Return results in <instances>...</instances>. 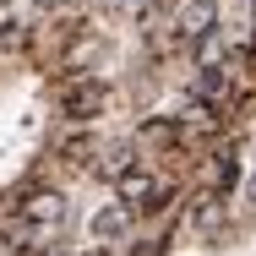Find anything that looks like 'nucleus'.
Returning <instances> with one entry per match:
<instances>
[{
  "mask_svg": "<svg viewBox=\"0 0 256 256\" xmlns=\"http://www.w3.org/2000/svg\"><path fill=\"white\" fill-rule=\"evenodd\" d=\"M218 66H224V33L212 28L196 38V71H218Z\"/></svg>",
  "mask_w": 256,
  "mask_h": 256,
  "instance_id": "6",
  "label": "nucleus"
},
{
  "mask_svg": "<svg viewBox=\"0 0 256 256\" xmlns=\"http://www.w3.org/2000/svg\"><path fill=\"white\" fill-rule=\"evenodd\" d=\"M186 120L207 131V126H218V109H207V104H196V98H191V109H186Z\"/></svg>",
  "mask_w": 256,
  "mask_h": 256,
  "instance_id": "8",
  "label": "nucleus"
},
{
  "mask_svg": "<svg viewBox=\"0 0 256 256\" xmlns=\"http://www.w3.org/2000/svg\"><path fill=\"white\" fill-rule=\"evenodd\" d=\"M126 229H131V207L126 202L104 207L98 218H93V234H98V240H114V234H126Z\"/></svg>",
  "mask_w": 256,
  "mask_h": 256,
  "instance_id": "5",
  "label": "nucleus"
},
{
  "mask_svg": "<svg viewBox=\"0 0 256 256\" xmlns=\"http://www.w3.org/2000/svg\"><path fill=\"white\" fill-rule=\"evenodd\" d=\"M104 104H109L104 82H88V88H71V93H66V114H71V120H93Z\"/></svg>",
  "mask_w": 256,
  "mask_h": 256,
  "instance_id": "4",
  "label": "nucleus"
},
{
  "mask_svg": "<svg viewBox=\"0 0 256 256\" xmlns=\"http://www.w3.org/2000/svg\"><path fill=\"white\" fill-rule=\"evenodd\" d=\"M246 196H251V202H256V169H251V174H246Z\"/></svg>",
  "mask_w": 256,
  "mask_h": 256,
  "instance_id": "9",
  "label": "nucleus"
},
{
  "mask_svg": "<svg viewBox=\"0 0 256 256\" xmlns=\"http://www.w3.org/2000/svg\"><path fill=\"white\" fill-rule=\"evenodd\" d=\"M224 88H229V76H224V66H218V71H196V88H191V93H196V104H218L224 98Z\"/></svg>",
  "mask_w": 256,
  "mask_h": 256,
  "instance_id": "7",
  "label": "nucleus"
},
{
  "mask_svg": "<svg viewBox=\"0 0 256 256\" xmlns=\"http://www.w3.org/2000/svg\"><path fill=\"white\" fill-rule=\"evenodd\" d=\"M218 28V0H191L186 11H180V22H174V33L186 38V44H196L202 33Z\"/></svg>",
  "mask_w": 256,
  "mask_h": 256,
  "instance_id": "1",
  "label": "nucleus"
},
{
  "mask_svg": "<svg viewBox=\"0 0 256 256\" xmlns=\"http://www.w3.org/2000/svg\"><path fill=\"white\" fill-rule=\"evenodd\" d=\"M44 6H60V0H44Z\"/></svg>",
  "mask_w": 256,
  "mask_h": 256,
  "instance_id": "11",
  "label": "nucleus"
},
{
  "mask_svg": "<svg viewBox=\"0 0 256 256\" xmlns=\"http://www.w3.org/2000/svg\"><path fill=\"white\" fill-rule=\"evenodd\" d=\"M22 218H28L33 229H54V224L66 218V202H60V191H33V196L22 202Z\"/></svg>",
  "mask_w": 256,
  "mask_h": 256,
  "instance_id": "2",
  "label": "nucleus"
},
{
  "mask_svg": "<svg viewBox=\"0 0 256 256\" xmlns=\"http://www.w3.org/2000/svg\"><path fill=\"white\" fill-rule=\"evenodd\" d=\"M44 256H76V251H44Z\"/></svg>",
  "mask_w": 256,
  "mask_h": 256,
  "instance_id": "10",
  "label": "nucleus"
},
{
  "mask_svg": "<svg viewBox=\"0 0 256 256\" xmlns=\"http://www.w3.org/2000/svg\"><path fill=\"white\" fill-rule=\"evenodd\" d=\"M114 191H120V202H126V207H164V202H158L153 174H142V169L120 174V180H114Z\"/></svg>",
  "mask_w": 256,
  "mask_h": 256,
  "instance_id": "3",
  "label": "nucleus"
}]
</instances>
